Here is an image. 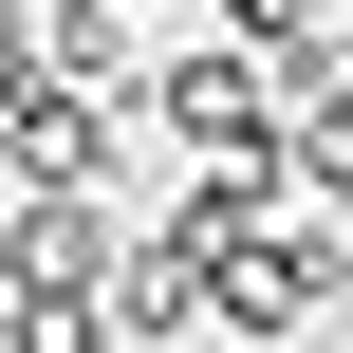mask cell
<instances>
[{
	"label": "cell",
	"instance_id": "cell-1",
	"mask_svg": "<svg viewBox=\"0 0 353 353\" xmlns=\"http://www.w3.org/2000/svg\"><path fill=\"white\" fill-rule=\"evenodd\" d=\"M335 298H353V223H335V205H298V223L261 205V223L205 261V316H223V335H316Z\"/></svg>",
	"mask_w": 353,
	"mask_h": 353
},
{
	"label": "cell",
	"instance_id": "cell-2",
	"mask_svg": "<svg viewBox=\"0 0 353 353\" xmlns=\"http://www.w3.org/2000/svg\"><path fill=\"white\" fill-rule=\"evenodd\" d=\"M149 130H168V149H261V130H279V74H261L242 37H186V56L149 74Z\"/></svg>",
	"mask_w": 353,
	"mask_h": 353
},
{
	"label": "cell",
	"instance_id": "cell-3",
	"mask_svg": "<svg viewBox=\"0 0 353 353\" xmlns=\"http://www.w3.org/2000/svg\"><path fill=\"white\" fill-rule=\"evenodd\" d=\"M205 261H223V242H186V223L112 242V335H130V353H168L186 316H205Z\"/></svg>",
	"mask_w": 353,
	"mask_h": 353
},
{
	"label": "cell",
	"instance_id": "cell-4",
	"mask_svg": "<svg viewBox=\"0 0 353 353\" xmlns=\"http://www.w3.org/2000/svg\"><path fill=\"white\" fill-rule=\"evenodd\" d=\"M261 149H279V186H298V205H335V223H353V93H335V56H316V74H279V130H261Z\"/></svg>",
	"mask_w": 353,
	"mask_h": 353
},
{
	"label": "cell",
	"instance_id": "cell-5",
	"mask_svg": "<svg viewBox=\"0 0 353 353\" xmlns=\"http://www.w3.org/2000/svg\"><path fill=\"white\" fill-rule=\"evenodd\" d=\"M93 168H112V130H93V93H56V74H37V93L0 112V186H93Z\"/></svg>",
	"mask_w": 353,
	"mask_h": 353
},
{
	"label": "cell",
	"instance_id": "cell-6",
	"mask_svg": "<svg viewBox=\"0 0 353 353\" xmlns=\"http://www.w3.org/2000/svg\"><path fill=\"white\" fill-rule=\"evenodd\" d=\"M0 353H112V298L74 261H0Z\"/></svg>",
	"mask_w": 353,
	"mask_h": 353
},
{
	"label": "cell",
	"instance_id": "cell-7",
	"mask_svg": "<svg viewBox=\"0 0 353 353\" xmlns=\"http://www.w3.org/2000/svg\"><path fill=\"white\" fill-rule=\"evenodd\" d=\"M223 37H242L261 74H316V56H335V0H223Z\"/></svg>",
	"mask_w": 353,
	"mask_h": 353
},
{
	"label": "cell",
	"instance_id": "cell-8",
	"mask_svg": "<svg viewBox=\"0 0 353 353\" xmlns=\"http://www.w3.org/2000/svg\"><path fill=\"white\" fill-rule=\"evenodd\" d=\"M37 93V0H0V112Z\"/></svg>",
	"mask_w": 353,
	"mask_h": 353
},
{
	"label": "cell",
	"instance_id": "cell-9",
	"mask_svg": "<svg viewBox=\"0 0 353 353\" xmlns=\"http://www.w3.org/2000/svg\"><path fill=\"white\" fill-rule=\"evenodd\" d=\"M335 19H353V0H335Z\"/></svg>",
	"mask_w": 353,
	"mask_h": 353
}]
</instances>
